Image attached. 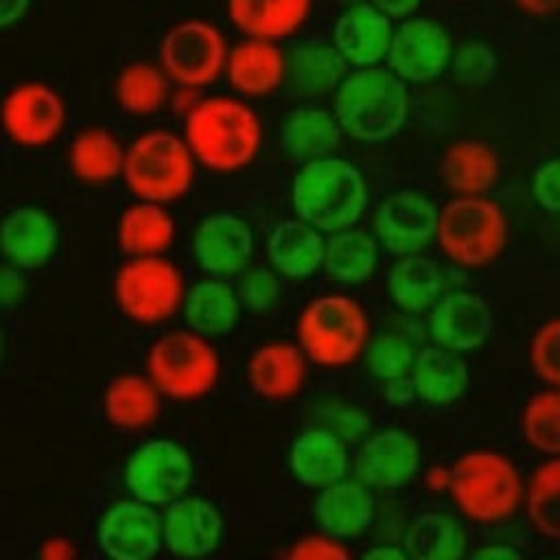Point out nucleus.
<instances>
[{"mask_svg":"<svg viewBox=\"0 0 560 560\" xmlns=\"http://www.w3.org/2000/svg\"><path fill=\"white\" fill-rule=\"evenodd\" d=\"M521 435L525 444L545 455L553 457L560 451V394L558 387H542L532 394L521 409Z\"/></svg>","mask_w":560,"mask_h":560,"instance_id":"nucleus-41","label":"nucleus"},{"mask_svg":"<svg viewBox=\"0 0 560 560\" xmlns=\"http://www.w3.org/2000/svg\"><path fill=\"white\" fill-rule=\"evenodd\" d=\"M440 173L453 195H486L501 175V160L488 142L464 138L446 147Z\"/></svg>","mask_w":560,"mask_h":560,"instance_id":"nucleus-30","label":"nucleus"},{"mask_svg":"<svg viewBox=\"0 0 560 560\" xmlns=\"http://www.w3.org/2000/svg\"><path fill=\"white\" fill-rule=\"evenodd\" d=\"M365 560H405V549L398 542H374L361 553Z\"/></svg>","mask_w":560,"mask_h":560,"instance_id":"nucleus-55","label":"nucleus"},{"mask_svg":"<svg viewBox=\"0 0 560 560\" xmlns=\"http://www.w3.org/2000/svg\"><path fill=\"white\" fill-rule=\"evenodd\" d=\"M39 556L46 560H70L77 556V549H74L72 540H68L63 536H52V538L44 540Z\"/></svg>","mask_w":560,"mask_h":560,"instance_id":"nucleus-53","label":"nucleus"},{"mask_svg":"<svg viewBox=\"0 0 560 560\" xmlns=\"http://www.w3.org/2000/svg\"><path fill=\"white\" fill-rule=\"evenodd\" d=\"M256 249L254 228L234 212H212L203 217L195 232L190 252L197 267L212 278H232L249 267Z\"/></svg>","mask_w":560,"mask_h":560,"instance_id":"nucleus-17","label":"nucleus"},{"mask_svg":"<svg viewBox=\"0 0 560 560\" xmlns=\"http://www.w3.org/2000/svg\"><path fill=\"white\" fill-rule=\"evenodd\" d=\"M385 289L398 311L420 315L444 293V273L440 265L422 252L396 256L387 271Z\"/></svg>","mask_w":560,"mask_h":560,"instance_id":"nucleus-34","label":"nucleus"},{"mask_svg":"<svg viewBox=\"0 0 560 560\" xmlns=\"http://www.w3.org/2000/svg\"><path fill=\"white\" fill-rule=\"evenodd\" d=\"M144 374L162 398L199 400L217 387L221 357L212 339L186 326L173 328L149 343Z\"/></svg>","mask_w":560,"mask_h":560,"instance_id":"nucleus-8","label":"nucleus"},{"mask_svg":"<svg viewBox=\"0 0 560 560\" xmlns=\"http://www.w3.org/2000/svg\"><path fill=\"white\" fill-rule=\"evenodd\" d=\"M66 120V101L44 81H22L0 101V127L22 149L48 147L61 136Z\"/></svg>","mask_w":560,"mask_h":560,"instance_id":"nucleus-13","label":"nucleus"},{"mask_svg":"<svg viewBox=\"0 0 560 560\" xmlns=\"http://www.w3.org/2000/svg\"><path fill=\"white\" fill-rule=\"evenodd\" d=\"M195 481L190 451L171 438H153L138 444L125 459L122 483L129 497L153 508H164L186 494Z\"/></svg>","mask_w":560,"mask_h":560,"instance_id":"nucleus-10","label":"nucleus"},{"mask_svg":"<svg viewBox=\"0 0 560 560\" xmlns=\"http://www.w3.org/2000/svg\"><path fill=\"white\" fill-rule=\"evenodd\" d=\"M416 352L418 348L407 335L385 330L378 335H370L361 357L365 359L368 372L381 383L396 376H407L411 372Z\"/></svg>","mask_w":560,"mask_h":560,"instance_id":"nucleus-42","label":"nucleus"},{"mask_svg":"<svg viewBox=\"0 0 560 560\" xmlns=\"http://www.w3.org/2000/svg\"><path fill=\"white\" fill-rule=\"evenodd\" d=\"M31 9V0H0V28L18 24Z\"/></svg>","mask_w":560,"mask_h":560,"instance_id":"nucleus-54","label":"nucleus"},{"mask_svg":"<svg viewBox=\"0 0 560 560\" xmlns=\"http://www.w3.org/2000/svg\"><path fill=\"white\" fill-rule=\"evenodd\" d=\"M114 302L138 326H160L173 319L186 293V278L177 262L162 256L127 258L114 273Z\"/></svg>","mask_w":560,"mask_h":560,"instance_id":"nucleus-9","label":"nucleus"},{"mask_svg":"<svg viewBox=\"0 0 560 560\" xmlns=\"http://www.w3.org/2000/svg\"><path fill=\"white\" fill-rule=\"evenodd\" d=\"M59 230L39 206H20L0 223V249L15 269H39L57 252Z\"/></svg>","mask_w":560,"mask_h":560,"instance_id":"nucleus-25","label":"nucleus"},{"mask_svg":"<svg viewBox=\"0 0 560 560\" xmlns=\"http://www.w3.org/2000/svg\"><path fill=\"white\" fill-rule=\"evenodd\" d=\"M114 98L118 107L131 116H151L168 103L171 81L160 66L131 61L122 66L114 79Z\"/></svg>","mask_w":560,"mask_h":560,"instance_id":"nucleus-40","label":"nucleus"},{"mask_svg":"<svg viewBox=\"0 0 560 560\" xmlns=\"http://www.w3.org/2000/svg\"><path fill=\"white\" fill-rule=\"evenodd\" d=\"M558 175H560V168H558V160L556 158L545 160L532 173V182H529L532 199L547 214H558V208H560Z\"/></svg>","mask_w":560,"mask_h":560,"instance_id":"nucleus-48","label":"nucleus"},{"mask_svg":"<svg viewBox=\"0 0 560 560\" xmlns=\"http://www.w3.org/2000/svg\"><path fill=\"white\" fill-rule=\"evenodd\" d=\"M370 203L368 182L357 164L335 153L302 162L291 182L295 217L322 234L352 228Z\"/></svg>","mask_w":560,"mask_h":560,"instance_id":"nucleus-3","label":"nucleus"},{"mask_svg":"<svg viewBox=\"0 0 560 560\" xmlns=\"http://www.w3.org/2000/svg\"><path fill=\"white\" fill-rule=\"evenodd\" d=\"M514 4H516L523 13L534 15V18L551 15V13H556V9H558V0H514Z\"/></svg>","mask_w":560,"mask_h":560,"instance_id":"nucleus-56","label":"nucleus"},{"mask_svg":"<svg viewBox=\"0 0 560 560\" xmlns=\"http://www.w3.org/2000/svg\"><path fill=\"white\" fill-rule=\"evenodd\" d=\"M330 112L343 136L361 144H381L398 136L409 120V85L383 66L357 68L335 88Z\"/></svg>","mask_w":560,"mask_h":560,"instance_id":"nucleus-2","label":"nucleus"},{"mask_svg":"<svg viewBox=\"0 0 560 560\" xmlns=\"http://www.w3.org/2000/svg\"><path fill=\"white\" fill-rule=\"evenodd\" d=\"M394 22L381 13L370 2L348 4L335 26H332V46L346 61V66L372 68L385 61Z\"/></svg>","mask_w":560,"mask_h":560,"instance_id":"nucleus-22","label":"nucleus"},{"mask_svg":"<svg viewBox=\"0 0 560 560\" xmlns=\"http://www.w3.org/2000/svg\"><path fill=\"white\" fill-rule=\"evenodd\" d=\"M438 206L420 190L405 188L385 197L372 217V236L392 256L420 254L435 236Z\"/></svg>","mask_w":560,"mask_h":560,"instance_id":"nucleus-16","label":"nucleus"},{"mask_svg":"<svg viewBox=\"0 0 560 560\" xmlns=\"http://www.w3.org/2000/svg\"><path fill=\"white\" fill-rule=\"evenodd\" d=\"M308 376V359L298 343L267 341L254 348L245 365V381L254 396L271 402L298 396Z\"/></svg>","mask_w":560,"mask_h":560,"instance_id":"nucleus-23","label":"nucleus"},{"mask_svg":"<svg viewBox=\"0 0 560 560\" xmlns=\"http://www.w3.org/2000/svg\"><path fill=\"white\" fill-rule=\"evenodd\" d=\"M162 549L179 558H203L214 553L225 534L219 505L199 494H182L160 508Z\"/></svg>","mask_w":560,"mask_h":560,"instance_id":"nucleus-18","label":"nucleus"},{"mask_svg":"<svg viewBox=\"0 0 560 560\" xmlns=\"http://www.w3.org/2000/svg\"><path fill=\"white\" fill-rule=\"evenodd\" d=\"M492 306L475 291H444L427 311V332L431 343L462 354L479 350L492 337Z\"/></svg>","mask_w":560,"mask_h":560,"instance_id":"nucleus-19","label":"nucleus"},{"mask_svg":"<svg viewBox=\"0 0 560 560\" xmlns=\"http://www.w3.org/2000/svg\"><path fill=\"white\" fill-rule=\"evenodd\" d=\"M348 66L332 44L300 42L287 52V83L302 98H317L335 92Z\"/></svg>","mask_w":560,"mask_h":560,"instance_id":"nucleus-37","label":"nucleus"},{"mask_svg":"<svg viewBox=\"0 0 560 560\" xmlns=\"http://www.w3.org/2000/svg\"><path fill=\"white\" fill-rule=\"evenodd\" d=\"M422 466L416 435L400 427L370 429L350 453V475L374 492H394L409 486Z\"/></svg>","mask_w":560,"mask_h":560,"instance_id":"nucleus-12","label":"nucleus"},{"mask_svg":"<svg viewBox=\"0 0 560 560\" xmlns=\"http://www.w3.org/2000/svg\"><path fill=\"white\" fill-rule=\"evenodd\" d=\"M560 462L558 455L542 459L523 481L521 508L532 529L547 538L558 540L560 536Z\"/></svg>","mask_w":560,"mask_h":560,"instance_id":"nucleus-39","label":"nucleus"},{"mask_svg":"<svg viewBox=\"0 0 560 560\" xmlns=\"http://www.w3.org/2000/svg\"><path fill=\"white\" fill-rule=\"evenodd\" d=\"M291 560H346L350 558V549L346 542L317 532V534H304L298 540H293L284 553Z\"/></svg>","mask_w":560,"mask_h":560,"instance_id":"nucleus-47","label":"nucleus"},{"mask_svg":"<svg viewBox=\"0 0 560 560\" xmlns=\"http://www.w3.org/2000/svg\"><path fill=\"white\" fill-rule=\"evenodd\" d=\"M346 2H348V4H352V2H359V0H346Z\"/></svg>","mask_w":560,"mask_h":560,"instance_id":"nucleus-59","label":"nucleus"},{"mask_svg":"<svg viewBox=\"0 0 560 560\" xmlns=\"http://www.w3.org/2000/svg\"><path fill=\"white\" fill-rule=\"evenodd\" d=\"M446 492L466 521L499 525L521 510L523 475L510 455L479 446L448 466Z\"/></svg>","mask_w":560,"mask_h":560,"instance_id":"nucleus-4","label":"nucleus"},{"mask_svg":"<svg viewBox=\"0 0 560 560\" xmlns=\"http://www.w3.org/2000/svg\"><path fill=\"white\" fill-rule=\"evenodd\" d=\"M197 162L186 140L168 129H151L125 149L120 177L140 201L173 203L195 184Z\"/></svg>","mask_w":560,"mask_h":560,"instance_id":"nucleus-7","label":"nucleus"},{"mask_svg":"<svg viewBox=\"0 0 560 560\" xmlns=\"http://www.w3.org/2000/svg\"><path fill=\"white\" fill-rule=\"evenodd\" d=\"M381 396L385 398L387 405L392 407H411L416 402V392H413V383L407 376H396L389 381H381Z\"/></svg>","mask_w":560,"mask_h":560,"instance_id":"nucleus-49","label":"nucleus"},{"mask_svg":"<svg viewBox=\"0 0 560 560\" xmlns=\"http://www.w3.org/2000/svg\"><path fill=\"white\" fill-rule=\"evenodd\" d=\"M0 357H2V335H0Z\"/></svg>","mask_w":560,"mask_h":560,"instance_id":"nucleus-58","label":"nucleus"},{"mask_svg":"<svg viewBox=\"0 0 560 560\" xmlns=\"http://www.w3.org/2000/svg\"><path fill=\"white\" fill-rule=\"evenodd\" d=\"M381 260V247L372 232L357 225L326 234L322 269L339 284L357 287L368 282Z\"/></svg>","mask_w":560,"mask_h":560,"instance_id":"nucleus-35","label":"nucleus"},{"mask_svg":"<svg viewBox=\"0 0 560 560\" xmlns=\"http://www.w3.org/2000/svg\"><path fill=\"white\" fill-rule=\"evenodd\" d=\"M448 70L464 85H483L497 72V50L481 39H466L453 48Z\"/></svg>","mask_w":560,"mask_h":560,"instance_id":"nucleus-43","label":"nucleus"},{"mask_svg":"<svg viewBox=\"0 0 560 560\" xmlns=\"http://www.w3.org/2000/svg\"><path fill=\"white\" fill-rule=\"evenodd\" d=\"M179 313L186 328L201 337L219 339L238 326L243 306L234 284H230L225 278L206 276L192 287H186Z\"/></svg>","mask_w":560,"mask_h":560,"instance_id":"nucleus-27","label":"nucleus"},{"mask_svg":"<svg viewBox=\"0 0 560 560\" xmlns=\"http://www.w3.org/2000/svg\"><path fill=\"white\" fill-rule=\"evenodd\" d=\"M243 311L267 313L282 298L280 276L271 267H245L234 284Z\"/></svg>","mask_w":560,"mask_h":560,"instance_id":"nucleus-45","label":"nucleus"},{"mask_svg":"<svg viewBox=\"0 0 560 560\" xmlns=\"http://www.w3.org/2000/svg\"><path fill=\"white\" fill-rule=\"evenodd\" d=\"M400 547L413 560H455L468 553V534L457 516L429 510L409 521Z\"/></svg>","mask_w":560,"mask_h":560,"instance_id":"nucleus-36","label":"nucleus"},{"mask_svg":"<svg viewBox=\"0 0 560 560\" xmlns=\"http://www.w3.org/2000/svg\"><path fill=\"white\" fill-rule=\"evenodd\" d=\"M26 291L24 276L15 267H2L0 269V306H15Z\"/></svg>","mask_w":560,"mask_h":560,"instance_id":"nucleus-50","label":"nucleus"},{"mask_svg":"<svg viewBox=\"0 0 560 560\" xmlns=\"http://www.w3.org/2000/svg\"><path fill=\"white\" fill-rule=\"evenodd\" d=\"M468 556L477 560H518L521 551L510 542H486L468 551Z\"/></svg>","mask_w":560,"mask_h":560,"instance_id":"nucleus-51","label":"nucleus"},{"mask_svg":"<svg viewBox=\"0 0 560 560\" xmlns=\"http://www.w3.org/2000/svg\"><path fill=\"white\" fill-rule=\"evenodd\" d=\"M160 68L177 88H206L223 74L228 44L219 26L190 18L173 24L160 42Z\"/></svg>","mask_w":560,"mask_h":560,"instance_id":"nucleus-11","label":"nucleus"},{"mask_svg":"<svg viewBox=\"0 0 560 560\" xmlns=\"http://www.w3.org/2000/svg\"><path fill=\"white\" fill-rule=\"evenodd\" d=\"M311 510L319 532L341 542L363 538L378 516L376 492L352 475L319 488Z\"/></svg>","mask_w":560,"mask_h":560,"instance_id":"nucleus-20","label":"nucleus"},{"mask_svg":"<svg viewBox=\"0 0 560 560\" xmlns=\"http://www.w3.org/2000/svg\"><path fill=\"white\" fill-rule=\"evenodd\" d=\"M560 322L549 317L542 322L529 339V368L545 387H558L560 383Z\"/></svg>","mask_w":560,"mask_h":560,"instance_id":"nucleus-46","label":"nucleus"},{"mask_svg":"<svg viewBox=\"0 0 560 560\" xmlns=\"http://www.w3.org/2000/svg\"><path fill=\"white\" fill-rule=\"evenodd\" d=\"M341 129L330 109L319 105H300L291 109L280 127V147L287 158L308 162L337 151L341 144Z\"/></svg>","mask_w":560,"mask_h":560,"instance_id":"nucleus-33","label":"nucleus"},{"mask_svg":"<svg viewBox=\"0 0 560 560\" xmlns=\"http://www.w3.org/2000/svg\"><path fill=\"white\" fill-rule=\"evenodd\" d=\"M195 158L208 171L234 173L249 166L262 147V120L238 96H199L184 114L182 136Z\"/></svg>","mask_w":560,"mask_h":560,"instance_id":"nucleus-1","label":"nucleus"},{"mask_svg":"<svg viewBox=\"0 0 560 560\" xmlns=\"http://www.w3.org/2000/svg\"><path fill=\"white\" fill-rule=\"evenodd\" d=\"M409 378L416 400L427 407H451L470 387V370L462 352L429 343L416 352Z\"/></svg>","mask_w":560,"mask_h":560,"instance_id":"nucleus-26","label":"nucleus"},{"mask_svg":"<svg viewBox=\"0 0 560 560\" xmlns=\"http://www.w3.org/2000/svg\"><path fill=\"white\" fill-rule=\"evenodd\" d=\"M96 545L114 560H149L162 551L160 508L122 497L105 505L96 523Z\"/></svg>","mask_w":560,"mask_h":560,"instance_id":"nucleus-15","label":"nucleus"},{"mask_svg":"<svg viewBox=\"0 0 560 560\" xmlns=\"http://www.w3.org/2000/svg\"><path fill=\"white\" fill-rule=\"evenodd\" d=\"M453 39L444 24L424 15L405 18L392 31L387 70L409 83H429L448 70Z\"/></svg>","mask_w":560,"mask_h":560,"instance_id":"nucleus-14","label":"nucleus"},{"mask_svg":"<svg viewBox=\"0 0 560 560\" xmlns=\"http://www.w3.org/2000/svg\"><path fill=\"white\" fill-rule=\"evenodd\" d=\"M162 413V394L147 374L114 376L103 392V416L120 431L149 429Z\"/></svg>","mask_w":560,"mask_h":560,"instance_id":"nucleus-32","label":"nucleus"},{"mask_svg":"<svg viewBox=\"0 0 560 560\" xmlns=\"http://www.w3.org/2000/svg\"><path fill=\"white\" fill-rule=\"evenodd\" d=\"M223 74L238 96H269L287 81V52L276 42L245 37L228 50Z\"/></svg>","mask_w":560,"mask_h":560,"instance_id":"nucleus-24","label":"nucleus"},{"mask_svg":"<svg viewBox=\"0 0 560 560\" xmlns=\"http://www.w3.org/2000/svg\"><path fill=\"white\" fill-rule=\"evenodd\" d=\"M315 416L319 418L317 424L330 429L348 444H357L372 429V416L357 402L343 398L330 396L319 400Z\"/></svg>","mask_w":560,"mask_h":560,"instance_id":"nucleus-44","label":"nucleus"},{"mask_svg":"<svg viewBox=\"0 0 560 560\" xmlns=\"http://www.w3.org/2000/svg\"><path fill=\"white\" fill-rule=\"evenodd\" d=\"M324 238L326 234L298 217L278 221L265 245L269 267L287 280H306L315 276L322 269Z\"/></svg>","mask_w":560,"mask_h":560,"instance_id":"nucleus-28","label":"nucleus"},{"mask_svg":"<svg viewBox=\"0 0 560 560\" xmlns=\"http://www.w3.org/2000/svg\"><path fill=\"white\" fill-rule=\"evenodd\" d=\"M177 236V221L164 203L136 199L127 206L116 223V243L122 254L162 256Z\"/></svg>","mask_w":560,"mask_h":560,"instance_id":"nucleus-31","label":"nucleus"},{"mask_svg":"<svg viewBox=\"0 0 560 560\" xmlns=\"http://www.w3.org/2000/svg\"><path fill=\"white\" fill-rule=\"evenodd\" d=\"M433 241L455 267L483 269L505 252L510 221L501 203L486 195H455L438 208Z\"/></svg>","mask_w":560,"mask_h":560,"instance_id":"nucleus-5","label":"nucleus"},{"mask_svg":"<svg viewBox=\"0 0 560 560\" xmlns=\"http://www.w3.org/2000/svg\"><path fill=\"white\" fill-rule=\"evenodd\" d=\"M125 147L118 136L105 127H85L70 140L68 166L72 175L92 186L109 184L120 177Z\"/></svg>","mask_w":560,"mask_h":560,"instance_id":"nucleus-38","label":"nucleus"},{"mask_svg":"<svg viewBox=\"0 0 560 560\" xmlns=\"http://www.w3.org/2000/svg\"><path fill=\"white\" fill-rule=\"evenodd\" d=\"M368 2L376 7L381 13H385L389 20L411 18L422 4V0H368Z\"/></svg>","mask_w":560,"mask_h":560,"instance_id":"nucleus-52","label":"nucleus"},{"mask_svg":"<svg viewBox=\"0 0 560 560\" xmlns=\"http://www.w3.org/2000/svg\"><path fill=\"white\" fill-rule=\"evenodd\" d=\"M225 9L245 37L280 42L306 24L313 0H225Z\"/></svg>","mask_w":560,"mask_h":560,"instance_id":"nucleus-29","label":"nucleus"},{"mask_svg":"<svg viewBox=\"0 0 560 560\" xmlns=\"http://www.w3.org/2000/svg\"><path fill=\"white\" fill-rule=\"evenodd\" d=\"M372 335L365 308L346 293H319L304 304L295 322L298 346L326 370L354 363Z\"/></svg>","mask_w":560,"mask_h":560,"instance_id":"nucleus-6","label":"nucleus"},{"mask_svg":"<svg viewBox=\"0 0 560 560\" xmlns=\"http://www.w3.org/2000/svg\"><path fill=\"white\" fill-rule=\"evenodd\" d=\"M287 464L300 486L319 490L350 475V444L330 429L313 424L291 440Z\"/></svg>","mask_w":560,"mask_h":560,"instance_id":"nucleus-21","label":"nucleus"},{"mask_svg":"<svg viewBox=\"0 0 560 560\" xmlns=\"http://www.w3.org/2000/svg\"><path fill=\"white\" fill-rule=\"evenodd\" d=\"M424 486L431 492H446L448 486V466L440 464V466H431L424 470Z\"/></svg>","mask_w":560,"mask_h":560,"instance_id":"nucleus-57","label":"nucleus"}]
</instances>
